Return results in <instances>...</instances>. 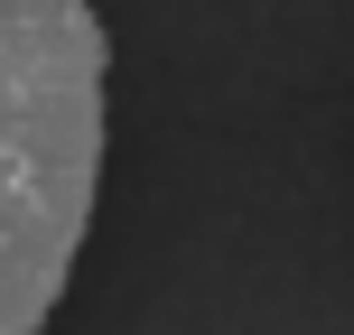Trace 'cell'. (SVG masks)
Returning <instances> with one entry per match:
<instances>
[{"instance_id":"1","label":"cell","mask_w":354,"mask_h":335,"mask_svg":"<svg viewBox=\"0 0 354 335\" xmlns=\"http://www.w3.org/2000/svg\"><path fill=\"white\" fill-rule=\"evenodd\" d=\"M103 19L93 0H0V335L66 298L103 177Z\"/></svg>"}]
</instances>
